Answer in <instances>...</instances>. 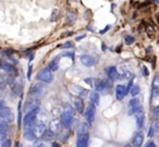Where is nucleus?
Wrapping results in <instances>:
<instances>
[{
  "label": "nucleus",
  "mask_w": 159,
  "mask_h": 147,
  "mask_svg": "<svg viewBox=\"0 0 159 147\" xmlns=\"http://www.w3.org/2000/svg\"><path fill=\"white\" fill-rule=\"evenodd\" d=\"M38 111H39V108H35V109L27 111V113L25 114L24 119H23V124H24L25 129L32 127L34 124H35V122H36V117H37Z\"/></svg>",
  "instance_id": "nucleus-1"
},
{
  "label": "nucleus",
  "mask_w": 159,
  "mask_h": 147,
  "mask_svg": "<svg viewBox=\"0 0 159 147\" xmlns=\"http://www.w3.org/2000/svg\"><path fill=\"white\" fill-rule=\"evenodd\" d=\"M73 110L70 107H66V109L61 113V125L64 129H70L72 125V120H73Z\"/></svg>",
  "instance_id": "nucleus-2"
},
{
  "label": "nucleus",
  "mask_w": 159,
  "mask_h": 147,
  "mask_svg": "<svg viewBox=\"0 0 159 147\" xmlns=\"http://www.w3.org/2000/svg\"><path fill=\"white\" fill-rule=\"evenodd\" d=\"M37 80H39L40 82H44V83L50 84L53 80L52 71L49 68L42 69V70L37 73Z\"/></svg>",
  "instance_id": "nucleus-3"
},
{
  "label": "nucleus",
  "mask_w": 159,
  "mask_h": 147,
  "mask_svg": "<svg viewBox=\"0 0 159 147\" xmlns=\"http://www.w3.org/2000/svg\"><path fill=\"white\" fill-rule=\"evenodd\" d=\"M80 61L85 67H94L97 63V59H96L95 57H93V56H89V55H82L80 57Z\"/></svg>",
  "instance_id": "nucleus-4"
},
{
  "label": "nucleus",
  "mask_w": 159,
  "mask_h": 147,
  "mask_svg": "<svg viewBox=\"0 0 159 147\" xmlns=\"http://www.w3.org/2000/svg\"><path fill=\"white\" fill-rule=\"evenodd\" d=\"M112 85V81H109V80H97L95 83V88L97 92H102V90H107V88H110Z\"/></svg>",
  "instance_id": "nucleus-5"
},
{
  "label": "nucleus",
  "mask_w": 159,
  "mask_h": 147,
  "mask_svg": "<svg viewBox=\"0 0 159 147\" xmlns=\"http://www.w3.org/2000/svg\"><path fill=\"white\" fill-rule=\"evenodd\" d=\"M33 129H32V132H33L34 134V137L35 138H42L43 135H44L45 131H46V126H45V124H43V123H38V124H34Z\"/></svg>",
  "instance_id": "nucleus-6"
},
{
  "label": "nucleus",
  "mask_w": 159,
  "mask_h": 147,
  "mask_svg": "<svg viewBox=\"0 0 159 147\" xmlns=\"http://www.w3.org/2000/svg\"><path fill=\"white\" fill-rule=\"evenodd\" d=\"M95 114H96V107L91 103V106H89L84 112V117L86 119L87 123H92L95 120Z\"/></svg>",
  "instance_id": "nucleus-7"
},
{
  "label": "nucleus",
  "mask_w": 159,
  "mask_h": 147,
  "mask_svg": "<svg viewBox=\"0 0 159 147\" xmlns=\"http://www.w3.org/2000/svg\"><path fill=\"white\" fill-rule=\"evenodd\" d=\"M44 84L42 83H35L34 85H32L31 90H30V94L34 97H39L40 95L44 93Z\"/></svg>",
  "instance_id": "nucleus-8"
},
{
  "label": "nucleus",
  "mask_w": 159,
  "mask_h": 147,
  "mask_svg": "<svg viewBox=\"0 0 159 147\" xmlns=\"http://www.w3.org/2000/svg\"><path fill=\"white\" fill-rule=\"evenodd\" d=\"M61 130H62V125L59 120H52L49 123V131H50L53 135L60 134L61 133Z\"/></svg>",
  "instance_id": "nucleus-9"
},
{
  "label": "nucleus",
  "mask_w": 159,
  "mask_h": 147,
  "mask_svg": "<svg viewBox=\"0 0 159 147\" xmlns=\"http://www.w3.org/2000/svg\"><path fill=\"white\" fill-rule=\"evenodd\" d=\"M89 142V133H83L79 134L76 140V146L77 147H86Z\"/></svg>",
  "instance_id": "nucleus-10"
},
{
  "label": "nucleus",
  "mask_w": 159,
  "mask_h": 147,
  "mask_svg": "<svg viewBox=\"0 0 159 147\" xmlns=\"http://www.w3.org/2000/svg\"><path fill=\"white\" fill-rule=\"evenodd\" d=\"M0 118H2L3 120L8 121V122H12V120H13V114H12L10 108L6 107V106L2 108H0Z\"/></svg>",
  "instance_id": "nucleus-11"
},
{
  "label": "nucleus",
  "mask_w": 159,
  "mask_h": 147,
  "mask_svg": "<svg viewBox=\"0 0 159 147\" xmlns=\"http://www.w3.org/2000/svg\"><path fill=\"white\" fill-rule=\"evenodd\" d=\"M39 99L37 98V97H34V98H31L30 100L26 101V103H25V111H30V110H33L35 109V108H38V106H39Z\"/></svg>",
  "instance_id": "nucleus-12"
},
{
  "label": "nucleus",
  "mask_w": 159,
  "mask_h": 147,
  "mask_svg": "<svg viewBox=\"0 0 159 147\" xmlns=\"http://www.w3.org/2000/svg\"><path fill=\"white\" fill-rule=\"evenodd\" d=\"M143 140H144V134L143 132L141 131H137L135 132V134L133 135V138H132V145L135 147H139L143 144Z\"/></svg>",
  "instance_id": "nucleus-13"
},
{
  "label": "nucleus",
  "mask_w": 159,
  "mask_h": 147,
  "mask_svg": "<svg viewBox=\"0 0 159 147\" xmlns=\"http://www.w3.org/2000/svg\"><path fill=\"white\" fill-rule=\"evenodd\" d=\"M105 71H106V75L108 76V79L111 80V81H117L119 79V74H118L116 67H108Z\"/></svg>",
  "instance_id": "nucleus-14"
},
{
  "label": "nucleus",
  "mask_w": 159,
  "mask_h": 147,
  "mask_svg": "<svg viewBox=\"0 0 159 147\" xmlns=\"http://www.w3.org/2000/svg\"><path fill=\"white\" fill-rule=\"evenodd\" d=\"M74 107L79 113H83L84 112V100L82 99V97H76L74 99Z\"/></svg>",
  "instance_id": "nucleus-15"
},
{
  "label": "nucleus",
  "mask_w": 159,
  "mask_h": 147,
  "mask_svg": "<svg viewBox=\"0 0 159 147\" xmlns=\"http://www.w3.org/2000/svg\"><path fill=\"white\" fill-rule=\"evenodd\" d=\"M0 66H1V68H2V70H5L6 72L8 73V74H13L16 75V69L14 68L13 66H11L10 63H8V62H2V63H0Z\"/></svg>",
  "instance_id": "nucleus-16"
},
{
  "label": "nucleus",
  "mask_w": 159,
  "mask_h": 147,
  "mask_svg": "<svg viewBox=\"0 0 159 147\" xmlns=\"http://www.w3.org/2000/svg\"><path fill=\"white\" fill-rule=\"evenodd\" d=\"M124 96H125V86L123 85L116 86V97H117L118 100H122Z\"/></svg>",
  "instance_id": "nucleus-17"
},
{
  "label": "nucleus",
  "mask_w": 159,
  "mask_h": 147,
  "mask_svg": "<svg viewBox=\"0 0 159 147\" xmlns=\"http://www.w3.org/2000/svg\"><path fill=\"white\" fill-rule=\"evenodd\" d=\"M135 116V119H136V123H137V127H143L144 125V121H145V116H144L143 111H139V112H136L134 113Z\"/></svg>",
  "instance_id": "nucleus-18"
},
{
  "label": "nucleus",
  "mask_w": 159,
  "mask_h": 147,
  "mask_svg": "<svg viewBox=\"0 0 159 147\" xmlns=\"http://www.w3.org/2000/svg\"><path fill=\"white\" fill-rule=\"evenodd\" d=\"M158 90H159V77L158 75H155L154 80H152V96L157 98L158 96Z\"/></svg>",
  "instance_id": "nucleus-19"
},
{
  "label": "nucleus",
  "mask_w": 159,
  "mask_h": 147,
  "mask_svg": "<svg viewBox=\"0 0 159 147\" xmlns=\"http://www.w3.org/2000/svg\"><path fill=\"white\" fill-rule=\"evenodd\" d=\"M71 90L75 92L80 97H84V96H86V95H87V90H85L84 88L80 87V86H76V85L71 86Z\"/></svg>",
  "instance_id": "nucleus-20"
},
{
  "label": "nucleus",
  "mask_w": 159,
  "mask_h": 147,
  "mask_svg": "<svg viewBox=\"0 0 159 147\" xmlns=\"http://www.w3.org/2000/svg\"><path fill=\"white\" fill-rule=\"evenodd\" d=\"M89 101H91L92 105H94L96 107V106L99 105V101H100V98H99V94H98L97 92H94L91 94V96H89Z\"/></svg>",
  "instance_id": "nucleus-21"
},
{
  "label": "nucleus",
  "mask_w": 159,
  "mask_h": 147,
  "mask_svg": "<svg viewBox=\"0 0 159 147\" xmlns=\"http://www.w3.org/2000/svg\"><path fill=\"white\" fill-rule=\"evenodd\" d=\"M75 20H76V14L72 11H69L68 14H66V24L68 25L74 24Z\"/></svg>",
  "instance_id": "nucleus-22"
},
{
  "label": "nucleus",
  "mask_w": 159,
  "mask_h": 147,
  "mask_svg": "<svg viewBox=\"0 0 159 147\" xmlns=\"http://www.w3.org/2000/svg\"><path fill=\"white\" fill-rule=\"evenodd\" d=\"M48 68L50 69L51 71H57L58 70V68H59V58H56V59H53L52 61L49 63V66H48Z\"/></svg>",
  "instance_id": "nucleus-23"
},
{
  "label": "nucleus",
  "mask_w": 159,
  "mask_h": 147,
  "mask_svg": "<svg viewBox=\"0 0 159 147\" xmlns=\"http://www.w3.org/2000/svg\"><path fill=\"white\" fill-rule=\"evenodd\" d=\"M9 132V125L6 122H0V135H7Z\"/></svg>",
  "instance_id": "nucleus-24"
},
{
  "label": "nucleus",
  "mask_w": 159,
  "mask_h": 147,
  "mask_svg": "<svg viewBox=\"0 0 159 147\" xmlns=\"http://www.w3.org/2000/svg\"><path fill=\"white\" fill-rule=\"evenodd\" d=\"M0 145L1 146H5V147H8V146H11V140L7 137V135H0Z\"/></svg>",
  "instance_id": "nucleus-25"
},
{
  "label": "nucleus",
  "mask_w": 159,
  "mask_h": 147,
  "mask_svg": "<svg viewBox=\"0 0 159 147\" xmlns=\"http://www.w3.org/2000/svg\"><path fill=\"white\" fill-rule=\"evenodd\" d=\"M23 136H24V137L26 138V140H35V137H34L33 132H32V127H29V130L25 129L24 133H23Z\"/></svg>",
  "instance_id": "nucleus-26"
},
{
  "label": "nucleus",
  "mask_w": 159,
  "mask_h": 147,
  "mask_svg": "<svg viewBox=\"0 0 159 147\" xmlns=\"http://www.w3.org/2000/svg\"><path fill=\"white\" fill-rule=\"evenodd\" d=\"M131 110H130V113L131 114H134L136 113V112H139V111H143V106L141 105V103H136V105L132 106V107H130Z\"/></svg>",
  "instance_id": "nucleus-27"
},
{
  "label": "nucleus",
  "mask_w": 159,
  "mask_h": 147,
  "mask_svg": "<svg viewBox=\"0 0 159 147\" xmlns=\"http://www.w3.org/2000/svg\"><path fill=\"white\" fill-rule=\"evenodd\" d=\"M8 79H9V75H8V73L6 72L5 70L0 71V84H2V82L8 81Z\"/></svg>",
  "instance_id": "nucleus-28"
},
{
  "label": "nucleus",
  "mask_w": 159,
  "mask_h": 147,
  "mask_svg": "<svg viewBox=\"0 0 159 147\" xmlns=\"http://www.w3.org/2000/svg\"><path fill=\"white\" fill-rule=\"evenodd\" d=\"M139 86H137V85H133L132 87H131V90H130V92L129 93H131V95H132L133 97L134 96H136L137 94L139 93Z\"/></svg>",
  "instance_id": "nucleus-29"
},
{
  "label": "nucleus",
  "mask_w": 159,
  "mask_h": 147,
  "mask_svg": "<svg viewBox=\"0 0 159 147\" xmlns=\"http://www.w3.org/2000/svg\"><path fill=\"white\" fill-rule=\"evenodd\" d=\"M83 133H89V126H87V124H82L81 127H80L79 134H83Z\"/></svg>",
  "instance_id": "nucleus-30"
},
{
  "label": "nucleus",
  "mask_w": 159,
  "mask_h": 147,
  "mask_svg": "<svg viewBox=\"0 0 159 147\" xmlns=\"http://www.w3.org/2000/svg\"><path fill=\"white\" fill-rule=\"evenodd\" d=\"M124 42H125L126 45H131V44H133V43L135 42V38L133 37V36H125V38H124Z\"/></svg>",
  "instance_id": "nucleus-31"
},
{
  "label": "nucleus",
  "mask_w": 159,
  "mask_h": 147,
  "mask_svg": "<svg viewBox=\"0 0 159 147\" xmlns=\"http://www.w3.org/2000/svg\"><path fill=\"white\" fill-rule=\"evenodd\" d=\"M58 16H59V10H58V9H55V10H53V12H52V16H51V21L57 20Z\"/></svg>",
  "instance_id": "nucleus-32"
},
{
  "label": "nucleus",
  "mask_w": 159,
  "mask_h": 147,
  "mask_svg": "<svg viewBox=\"0 0 159 147\" xmlns=\"http://www.w3.org/2000/svg\"><path fill=\"white\" fill-rule=\"evenodd\" d=\"M139 103V100L137 98H133V99H131L130 100V103H129V106L130 107H132V106H134V105H136V103Z\"/></svg>",
  "instance_id": "nucleus-33"
},
{
  "label": "nucleus",
  "mask_w": 159,
  "mask_h": 147,
  "mask_svg": "<svg viewBox=\"0 0 159 147\" xmlns=\"http://www.w3.org/2000/svg\"><path fill=\"white\" fill-rule=\"evenodd\" d=\"M158 117H159V107L156 106V107L154 108V118L158 119Z\"/></svg>",
  "instance_id": "nucleus-34"
},
{
  "label": "nucleus",
  "mask_w": 159,
  "mask_h": 147,
  "mask_svg": "<svg viewBox=\"0 0 159 147\" xmlns=\"http://www.w3.org/2000/svg\"><path fill=\"white\" fill-rule=\"evenodd\" d=\"M133 86V80H131L130 82H129V84H128V86L125 87V95L128 94L129 92H130V90H131V87Z\"/></svg>",
  "instance_id": "nucleus-35"
},
{
  "label": "nucleus",
  "mask_w": 159,
  "mask_h": 147,
  "mask_svg": "<svg viewBox=\"0 0 159 147\" xmlns=\"http://www.w3.org/2000/svg\"><path fill=\"white\" fill-rule=\"evenodd\" d=\"M20 106H21V101H20V103H19V110H18V113H19V116H18V125L20 126V123H21V109H20Z\"/></svg>",
  "instance_id": "nucleus-36"
},
{
  "label": "nucleus",
  "mask_w": 159,
  "mask_h": 147,
  "mask_svg": "<svg viewBox=\"0 0 159 147\" xmlns=\"http://www.w3.org/2000/svg\"><path fill=\"white\" fill-rule=\"evenodd\" d=\"M147 135H148V137H152V136H154V127H152V126H149Z\"/></svg>",
  "instance_id": "nucleus-37"
},
{
  "label": "nucleus",
  "mask_w": 159,
  "mask_h": 147,
  "mask_svg": "<svg viewBox=\"0 0 159 147\" xmlns=\"http://www.w3.org/2000/svg\"><path fill=\"white\" fill-rule=\"evenodd\" d=\"M84 82L86 84H89V86H93V82H92V79L91 77H86V79H84Z\"/></svg>",
  "instance_id": "nucleus-38"
},
{
  "label": "nucleus",
  "mask_w": 159,
  "mask_h": 147,
  "mask_svg": "<svg viewBox=\"0 0 159 147\" xmlns=\"http://www.w3.org/2000/svg\"><path fill=\"white\" fill-rule=\"evenodd\" d=\"M72 46H73L72 43H71V42H68V43H66V44H64L62 47H63V48H71Z\"/></svg>",
  "instance_id": "nucleus-39"
},
{
  "label": "nucleus",
  "mask_w": 159,
  "mask_h": 147,
  "mask_svg": "<svg viewBox=\"0 0 159 147\" xmlns=\"http://www.w3.org/2000/svg\"><path fill=\"white\" fill-rule=\"evenodd\" d=\"M146 147H156V144L154 142H148L147 144L145 145Z\"/></svg>",
  "instance_id": "nucleus-40"
},
{
  "label": "nucleus",
  "mask_w": 159,
  "mask_h": 147,
  "mask_svg": "<svg viewBox=\"0 0 159 147\" xmlns=\"http://www.w3.org/2000/svg\"><path fill=\"white\" fill-rule=\"evenodd\" d=\"M142 70H143L144 75H145V76H147V75H148V70H147V68H146V67H142Z\"/></svg>",
  "instance_id": "nucleus-41"
},
{
  "label": "nucleus",
  "mask_w": 159,
  "mask_h": 147,
  "mask_svg": "<svg viewBox=\"0 0 159 147\" xmlns=\"http://www.w3.org/2000/svg\"><path fill=\"white\" fill-rule=\"evenodd\" d=\"M31 71H32V66H30V68H29V72H27V77H31Z\"/></svg>",
  "instance_id": "nucleus-42"
},
{
  "label": "nucleus",
  "mask_w": 159,
  "mask_h": 147,
  "mask_svg": "<svg viewBox=\"0 0 159 147\" xmlns=\"http://www.w3.org/2000/svg\"><path fill=\"white\" fill-rule=\"evenodd\" d=\"M6 106V103L3 100H0V108H2V107H5Z\"/></svg>",
  "instance_id": "nucleus-43"
},
{
  "label": "nucleus",
  "mask_w": 159,
  "mask_h": 147,
  "mask_svg": "<svg viewBox=\"0 0 159 147\" xmlns=\"http://www.w3.org/2000/svg\"><path fill=\"white\" fill-rule=\"evenodd\" d=\"M109 29H110V25H107V26H106V29H105L104 31H102V34H104L105 32H107V31H108Z\"/></svg>",
  "instance_id": "nucleus-44"
},
{
  "label": "nucleus",
  "mask_w": 159,
  "mask_h": 147,
  "mask_svg": "<svg viewBox=\"0 0 159 147\" xmlns=\"http://www.w3.org/2000/svg\"><path fill=\"white\" fill-rule=\"evenodd\" d=\"M83 38H85V35H81L80 37H76V40H81V39H83Z\"/></svg>",
  "instance_id": "nucleus-45"
},
{
  "label": "nucleus",
  "mask_w": 159,
  "mask_h": 147,
  "mask_svg": "<svg viewBox=\"0 0 159 147\" xmlns=\"http://www.w3.org/2000/svg\"><path fill=\"white\" fill-rule=\"evenodd\" d=\"M52 146H59V144L58 143H52Z\"/></svg>",
  "instance_id": "nucleus-46"
}]
</instances>
